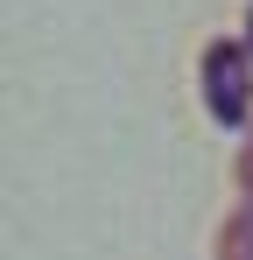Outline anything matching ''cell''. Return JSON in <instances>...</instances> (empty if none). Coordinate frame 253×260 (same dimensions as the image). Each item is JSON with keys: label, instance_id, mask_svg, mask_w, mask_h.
Instances as JSON below:
<instances>
[{"label": "cell", "instance_id": "obj_1", "mask_svg": "<svg viewBox=\"0 0 253 260\" xmlns=\"http://www.w3.org/2000/svg\"><path fill=\"white\" fill-rule=\"evenodd\" d=\"M225 260H253V211L232 225V239H225Z\"/></svg>", "mask_w": 253, "mask_h": 260}]
</instances>
